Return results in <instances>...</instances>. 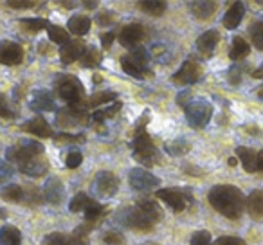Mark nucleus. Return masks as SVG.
Wrapping results in <instances>:
<instances>
[{
	"label": "nucleus",
	"mask_w": 263,
	"mask_h": 245,
	"mask_svg": "<svg viewBox=\"0 0 263 245\" xmlns=\"http://www.w3.org/2000/svg\"><path fill=\"white\" fill-rule=\"evenodd\" d=\"M29 108L34 112H51L56 108L54 98L49 90H36L29 103Z\"/></svg>",
	"instance_id": "16"
},
{
	"label": "nucleus",
	"mask_w": 263,
	"mask_h": 245,
	"mask_svg": "<svg viewBox=\"0 0 263 245\" xmlns=\"http://www.w3.org/2000/svg\"><path fill=\"white\" fill-rule=\"evenodd\" d=\"M20 26H22V29L27 31V33H38V31H42V29H47L51 24L45 18H24V20H20Z\"/></svg>",
	"instance_id": "37"
},
{
	"label": "nucleus",
	"mask_w": 263,
	"mask_h": 245,
	"mask_svg": "<svg viewBox=\"0 0 263 245\" xmlns=\"http://www.w3.org/2000/svg\"><path fill=\"white\" fill-rule=\"evenodd\" d=\"M112 20H114V15H112V13H108V11L99 13V15L96 16V22H98L99 26H108V24H112Z\"/></svg>",
	"instance_id": "51"
},
{
	"label": "nucleus",
	"mask_w": 263,
	"mask_h": 245,
	"mask_svg": "<svg viewBox=\"0 0 263 245\" xmlns=\"http://www.w3.org/2000/svg\"><path fill=\"white\" fill-rule=\"evenodd\" d=\"M60 6H63V8H74V2H60Z\"/></svg>",
	"instance_id": "56"
},
{
	"label": "nucleus",
	"mask_w": 263,
	"mask_h": 245,
	"mask_svg": "<svg viewBox=\"0 0 263 245\" xmlns=\"http://www.w3.org/2000/svg\"><path fill=\"white\" fill-rule=\"evenodd\" d=\"M13 173H15L13 166L0 159V182H6V180H9L13 177Z\"/></svg>",
	"instance_id": "48"
},
{
	"label": "nucleus",
	"mask_w": 263,
	"mask_h": 245,
	"mask_svg": "<svg viewBox=\"0 0 263 245\" xmlns=\"http://www.w3.org/2000/svg\"><path fill=\"white\" fill-rule=\"evenodd\" d=\"M190 245H211V234H209V231H197V233H193Z\"/></svg>",
	"instance_id": "45"
},
{
	"label": "nucleus",
	"mask_w": 263,
	"mask_h": 245,
	"mask_svg": "<svg viewBox=\"0 0 263 245\" xmlns=\"http://www.w3.org/2000/svg\"><path fill=\"white\" fill-rule=\"evenodd\" d=\"M85 49L87 47H85L80 40L67 42V44L62 45V49H60V60H62V63H65V65H70L72 62H76V60H80L81 56H83Z\"/></svg>",
	"instance_id": "17"
},
{
	"label": "nucleus",
	"mask_w": 263,
	"mask_h": 245,
	"mask_svg": "<svg viewBox=\"0 0 263 245\" xmlns=\"http://www.w3.org/2000/svg\"><path fill=\"white\" fill-rule=\"evenodd\" d=\"M54 90L63 101L76 106L85 101V87L81 85L80 78L72 74H60L54 80Z\"/></svg>",
	"instance_id": "2"
},
{
	"label": "nucleus",
	"mask_w": 263,
	"mask_h": 245,
	"mask_svg": "<svg viewBox=\"0 0 263 245\" xmlns=\"http://www.w3.org/2000/svg\"><path fill=\"white\" fill-rule=\"evenodd\" d=\"M164 150H166V154L179 157V155H184V154H187V152L191 150V144L187 143L186 139L179 137V139H173L172 143H166L164 144Z\"/></svg>",
	"instance_id": "30"
},
{
	"label": "nucleus",
	"mask_w": 263,
	"mask_h": 245,
	"mask_svg": "<svg viewBox=\"0 0 263 245\" xmlns=\"http://www.w3.org/2000/svg\"><path fill=\"white\" fill-rule=\"evenodd\" d=\"M83 162V155H81V152L80 150H70L69 154H67V157H65V164H67V168H70V169H76L78 166Z\"/></svg>",
	"instance_id": "43"
},
{
	"label": "nucleus",
	"mask_w": 263,
	"mask_h": 245,
	"mask_svg": "<svg viewBox=\"0 0 263 245\" xmlns=\"http://www.w3.org/2000/svg\"><path fill=\"white\" fill-rule=\"evenodd\" d=\"M22 130H24V132H27V134H33V136H36V137H42V139L54 136L51 125H49L47 121H45L42 116L26 121V123L22 125Z\"/></svg>",
	"instance_id": "15"
},
{
	"label": "nucleus",
	"mask_w": 263,
	"mask_h": 245,
	"mask_svg": "<svg viewBox=\"0 0 263 245\" xmlns=\"http://www.w3.org/2000/svg\"><path fill=\"white\" fill-rule=\"evenodd\" d=\"M190 8H191V13H193L198 20H208L216 13L218 4L213 2V0H200V2H190Z\"/></svg>",
	"instance_id": "23"
},
{
	"label": "nucleus",
	"mask_w": 263,
	"mask_h": 245,
	"mask_svg": "<svg viewBox=\"0 0 263 245\" xmlns=\"http://www.w3.org/2000/svg\"><path fill=\"white\" fill-rule=\"evenodd\" d=\"M130 60L136 65H139L141 69H146L148 65V60H150V54L146 52V49H141V47H136L134 51L130 52Z\"/></svg>",
	"instance_id": "40"
},
{
	"label": "nucleus",
	"mask_w": 263,
	"mask_h": 245,
	"mask_svg": "<svg viewBox=\"0 0 263 245\" xmlns=\"http://www.w3.org/2000/svg\"><path fill=\"white\" fill-rule=\"evenodd\" d=\"M47 34H49V40L52 42V44H62L65 45L67 42H69V33H67L63 27L60 26H49L47 27Z\"/></svg>",
	"instance_id": "39"
},
{
	"label": "nucleus",
	"mask_w": 263,
	"mask_h": 245,
	"mask_svg": "<svg viewBox=\"0 0 263 245\" xmlns=\"http://www.w3.org/2000/svg\"><path fill=\"white\" fill-rule=\"evenodd\" d=\"M114 38H116V34H114V33H106V34H103V36H101V44H103V47L108 49L110 45H112Z\"/></svg>",
	"instance_id": "52"
},
{
	"label": "nucleus",
	"mask_w": 263,
	"mask_h": 245,
	"mask_svg": "<svg viewBox=\"0 0 263 245\" xmlns=\"http://www.w3.org/2000/svg\"><path fill=\"white\" fill-rule=\"evenodd\" d=\"M0 195H2L4 200L15 202V204H18V202H22L24 198H26V191H24L22 186H18V184H9V186H6Z\"/></svg>",
	"instance_id": "31"
},
{
	"label": "nucleus",
	"mask_w": 263,
	"mask_h": 245,
	"mask_svg": "<svg viewBox=\"0 0 263 245\" xmlns=\"http://www.w3.org/2000/svg\"><path fill=\"white\" fill-rule=\"evenodd\" d=\"M103 241H105L106 245H123L124 243V236L119 233V231H106L105 234H103Z\"/></svg>",
	"instance_id": "44"
},
{
	"label": "nucleus",
	"mask_w": 263,
	"mask_h": 245,
	"mask_svg": "<svg viewBox=\"0 0 263 245\" xmlns=\"http://www.w3.org/2000/svg\"><path fill=\"white\" fill-rule=\"evenodd\" d=\"M251 52V45L245 38L241 36H236L233 40V45H231V52H229V58L238 62V60H243L247 58V54Z\"/></svg>",
	"instance_id": "26"
},
{
	"label": "nucleus",
	"mask_w": 263,
	"mask_h": 245,
	"mask_svg": "<svg viewBox=\"0 0 263 245\" xmlns=\"http://www.w3.org/2000/svg\"><path fill=\"white\" fill-rule=\"evenodd\" d=\"M24 60V49L15 42H2L0 44V63L4 65H18Z\"/></svg>",
	"instance_id": "13"
},
{
	"label": "nucleus",
	"mask_w": 263,
	"mask_h": 245,
	"mask_svg": "<svg viewBox=\"0 0 263 245\" xmlns=\"http://www.w3.org/2000/svg\"><path fill=\"white\" fill-rule=\"evenodd\" d=\"M227 162H229V166H236V162H238V161H236V157H231Z\"/></svg>",
	"instance_id": "58"
},
{
	"label": "nucleus",
	"mask_w": 263,
	"mask_h": 245,
	"mask_svg": "<svg viewBox=\"0 0 263 245\" xmlns=\"http://www.w3.org/2000/svg\"><path fill=\"white\" fill-rule=\"evenodd\" d=\"M234 154H236V157L240 159L245 172L247 173L258 172V152H254L252 148H247V146H238Z\"/></svg>",
	"instance_id": "19"
},
{
	"label": "nucleus",
	"mask_w": 263,
	"mask_h": 245,
	"mask_svg": "<svg viewBox=\"0 0 263 245\" xmlns=\"http://www.w3.org/2000/svg\"><path fill=\"white\" fill-rule=\"evenodd\" d=\"M137 205H139V208L143 209V211L146 213V215L150 216V218L154 220L155 223H157L159 220L162 218V209L159 208L157 202L152 200V198H141V200L137 202Z\"/></svg>",
	"instance_id": "28"
},
{
	"label": "nucleus",
	"mask_w": 263,
	"mask_h": 245,
	"mask_svg": "<svg viewBox=\"0 0 263 245\" xmlns=\"http://www.w3.org/2000/svg\"><path fill=\"white\" fill-rule=\"evenodd\" d=\"M8 6L13 9H31L34 8V2L33 0H9Z\"/></svg>",
	"instance_id": "49"
},
{
	"label": "nucleus",
	"mask_w": 263,
	"mask_h": 245,
	"mask_svg": "<svg viewBox=\"0 0 263 245\" xmlns=\"http://www.w3.org/2000/svg\"><path fill=\"white\" fill-rule=\"evenodd\" d=\"M249 34H251V40L254 44V47L263 51V20H258V22L252 24L249 27Z\"/></svg>",
	"instance_id": "38"
},
{
	"label": "nucleus",
	"mask_w": 263,
	"mask_h": 245,
	"mask_svg": "<svg viewBox=\"0 0 263 245\" xmlns=\"http://www.w3.org/2000/svg\"><path fill=\"white\" fill-rule=\"evenodd\" d=\"M0 216H2V218H4V216H6V213H4V209H0Z\"/></svg>",
	"instance_id": "60"
},
{
	"label": "nucleus",
	"mask_w": 263,
	"mask_h": 245,
	"mask_svg": "<svg viewBox=\"0 0 263 245\" xmlns=\"http://www.w3.org/2000/svg\"><path fill=\"white\" fill-rule=\"evenodd\" d=\"M139 8L141 11L148 13L152 16H161L166 11V2H162V0H143V2H139Z\"/></svg>",
	"instance_id": "29"
},
{
	"label": "nucleus",
	"mask_w": 263,
	"mask_h": 245,
	"mask_svg": "<svg viewBox=\"0 0 263 245\" xmlns=\"http://www.w3.org/2000/svg\"><path fill=\"white\" fill-rule=\"evenodd\" d=\"M44 200L49 202L52 205H58L62 204L63 197H65V187H63L62 180L56 179V177H51L47 182L44 184Z\"/></svg>",
	"instance_id": "14"
},
{
	"label": "nucleus",
	"mask_w": 263,
	"mask_h": 245,
	"mask_svg": "<svg viewBox=\"0 0 263 245\" xmlns=\"http://www.w3.org/2000/svg\"><path fill=\"white\" fill-rule=\"evenodd\" d=\"M208 200L220 215L229 220H238L245 209V197L241 190L231 184H220L211 187L208 195Z\"/></svg>",
	"instance_id": "1"
},
{
	"label": "nucleus",
	"mask_w": 263,
	"mask_h": 245,
	"mask_svg": "<svg viewBox=\"0 0 263 245\" xmlns=\"http://www.w3.org/2000/svg\"><path fill=\"white\" fill-rule=\"evenodd\" d=\"M0 117H4V119H15L16 117V112L11 108L4 94H0Z\"/></svg>",
	"instance_id": "42"
},
{
	"label": "nucleus",
	"mask_w": 263,
	"mask_h": 245,
	"mask_svg": "<svg viewBox=\"0 0 263 245\" xmlns=\"http://www.w3.org/2000/svg\"><path fill=\"white\" fill-rule=\"evenodd\" d=\"M258 172H263V150L258 152Z\"/></svg>",
	"instance_id": "54"
},
{
	"label": "nucleus",
	"mask_w": 263,
	"mask_h": 245,
	"mask_svg": "<svg viewBox=\"0 0 263 245\" xmlns=\"http://www.w3.org/2000/svg\"><path fill=\"white\" fill-rule=\"evenodd\" d=\"M245 208H247L249 215L252 218L259 220L263 218V190H254L245 200Z\"/></svg>",
	"instance_id": "22"
},
{
	"label": "nucleus",
	"mask_w": 263,
	"mask_h": 245,
	"mask_svg": "<svg viewBox=\"0 0 263 245\" xmlns=\"http://www.w3.org/2000/svg\"><path fill=\"white\" fill-rule=\"evenodd\" d=\"M22 243V234L16 227L4 225L0 229V245H20Z\"/></svg>",
	"instance_id": "27"
},
{
	"label": "nucleus",
	"mask_w": 263,
	"mask_h": 245,
	"mask_svg": "<svg viewBox=\"0 0 263 245\" xmlns=\"http://www.w3.org/2000/svg\"><path fill=\"white\" fill-rule=\"evenodd\" d=\"M130 179V186L139 193H148V191H155L161 184V179L155 177L154 173L146 172L143 168H134L128 175Z\"/></svg>",
	"instance_id": "9"
},
{
	"label": "nucleus",
	"mask_w": 263,
	"mask_h": 245,
	"mask_svg": "<svg viewBox=\"0 0 263 245\" xmlns=\"http://www.w3.org/2000/svg\"><path fill=\"white\" fill-rule=\"evenodd\" d=\"M92 191L98 197H114L119 191V179L112 172H98L92 182Z\"/></svg>",
	"instance_id": "10"
},
{
	"label": "nucleus",
	"mask_w": 263,
	"mask_h": 245,
	"mask_svg": "<svg viewBox=\"0 0 263 245\" xmlns=\"http://www.w3.org/2000/svg\"><path fill=\"white\" fill-rule=\"evenodd\" d=\"M85 136L81 134H76V136H70V134H60V136L54 137V143L63 144V143H83Z\"/></svg>",
	"instance_id": "46"
},
{
	"label": "nucleus",
	"mask_w": 263,
	"mask_h": 245,
	"mask_svg": "<svg viewBox=\"0 0 263 245\" xmlns=\"http://www.w3.org/2000/svg\"><path fill=\"white\" fill-rule=\"evenodd\" d=\"M144 36V29L141 24L137 22H132L128 26H124L119 33V44L123 47H128V49H136V45L143 40Z\"/></svg>",
	"instance_id": "12"
},
{
	"label": "nucleus",
	"mask_w": 263,
	"mask_h": 245,
	"mask_svg": "<svg viewBox=\"0 0 263 245\" xmlns=\"http://www.w3.org/2000/svg\"><path fill=\"white\" fill-rule=\"evenodd\" d=\"M88 121L87 110L81 105H69L65 108H60L56 112V125L62 128H76V126H85Z\"/></svg>",
	"instance_id": "8"
},
{
	"label": "nucleus",
	"mask_w": 263,
	"mask_h": 245,
	"mask_svg": "<svg viewBox=\"0 0 263 245\" xmlns=\"http://www.w3.org/2000/svg\"><path fill=\"white\" fill-rule=\"evenodd\" d=\"M44 152H45V148L42 143L33 141V139H22L18 144L9 146L8 150H6V157H8V161L16 162L18 166H22V164H26V162L33 161V159L42 157Z\"/></svg>",
	"instance_id": "3"
},
{
	"label": "nucleus",
	"mask_w": 263,
	"mask_h": 245,
	"mask_svg": "<svg viewBox=\"0 0 263 245\" xmlns=\"http://www.w3.org/2000/svg\"><path fill=\"white\" fill-rule=\"evenodd\" d=\"M121 67H123V70L128 76H134V78H137V80H141V78H144L146 74H150V72H146V69H141L139 65H136V63L132 62L130 56H123V58H121Z\"/></svg>",
	"instance_id": "34"
},
{
	"label": "nucleus",
	"mask_w": 263,
	"mask_h": 245,
	"mask_svg": "<svg viewBox=\"0 0 263 245\" xmlns=\"http://www.w3.org/2000/svg\"><path fill=\"white\" fill-rule=\"evenodd\" d=\"M144 245H159V243H144Z\"/></svg>",
	"instance_id": "61"
},
{
	"label": "nucleus",
	"mask_w": 263,
	"mask_h": 245,
	"mask_svg": "<svg viewBox=\"0 0 263 245\" xmlns=\"http://www.w3.org/2000/svg\"><path fill=\"white\" fill-rule=\"evenodd\" d=\"M200 76H202V67L197 62H193V60H187L172 76V81L177 85H193L200 80Z\"/></svg>",
	"instance_id": "11"
},
{
	"label": "nucleus",
	"mask_w": 263,
	"mask_h": 245,
	"mask_svg": "<svg viewBox=\"0 0 263 245\" xmlns=\"http://www.w3.org/2000/svg\"><path fill=\"white\" fill-rule=\"evenodd\" d=\"M105 209H106L105 205H103V204H98V202L94 200V202H92V204L87 208V211H85V220H87V222H92V223H94L96 220H98L99 216H101L103 213H105Z\"/></svg>",
	"instance_id": "41"
},
{
	"label": "nucleus",
	"mask_w": 263,
	"mask_h": 245,
	"mask_svg": "<svg viewBox=\"0 0 263 245\" xmlns=\"http://www.w3.org/2000/svg\"><path fill=\"white\" fill-rule=\"evenodd\" d=\"M116 220L123 227L128 229H136V231H152L155 225V222L139 208V205H132V208H124L117 213Z\"/></svg>",
	"instance_id": "4"
},
{
	"label": "nucleus",
	"mask_w": 263,
	"mask_h": 245,
	"mask_svg": "<svg viewBox=\"0 0 263 245\" xmlns=\"http://www.w3.org/2000/svg\"><path fill=\"white\" fill-rule=\"evenodd\" d=\"M130 148L134 150V159L139 161L141 164L152 166L155 161H157L159 152H157V148H155L154 141H152L150 134H146V130L136 134L134 141L130 143Z\"/></svg>",
	"instance_id": "5"
},
{
	"label": "nucleus",
	"mask_w": 263,
	"mask_h": 245,
	"mask_svg": "<svg viewBox=\"0 0 263 245\" xmlns=\"http://www.w3.org/2000/svg\"><path fill=\"white\" fill-rule=\"evenodd\" d=\"M184 114H186V119L190 123V126H193V128H204L213 117V106L205 99H195V101L187 103V106L184 108Z\"/></svg>",
	"instance_id": "6"
},
{
	"label": "nucleus",
	"mask_w": 263,
	"mask_h": 245,
	"mask_svg": "<svg viewBox=\"0 0 263 245\" xmlns=\"http://www.w3.org/2000/svg\"><path fill=\"white\" fill-rule=\"evenodd\" d=\"M18 168H20V172H22L24 175L36 179V177H42V175H45V173H47L49 162H47V159H45L44 155H42V157L33 159V161L26 162V164L18 166Z\"/></svg>",
	"instance_id": "20"
},
{
	"label": "nucleus",
	"mask_w": 263,
	"mask_h": 245,
	"mask_svg": "<svg viewBox=\"0 0 263 245\" xmlns=\"http://www.w3.org/2000/svg\"><path fill=\"white\" fill-rule=\"evenodd\" d=\"M103 56L101 52L98 51L96 47H87L83 52V56L80 58V63L83 67H87V69H92V67H98L99 63H101Z\"/></svg>",
	"instance_id": "33"
},
{
	"label": "nucleus",
	"mask_w": 263,
	"mask_h": 245,
	"mask_svg": "<svg viewBox=\"0 0 263 245\" xmlns=\"http://www.w3.org/2000/svg\"><path fill=\"white\" fill-rule=\"evenodd\" d=\"M155 197H157L159 200L164 202V204H168L175 213L184 211V209H187L191 204H193V197H191L190 191L179 190V187H164V190H157Z\"/></svg>",
	"instance_id": "7"
},
{
	"label": "nucleus",
	"mask_w": 263,
	"mask_h": 245,
	"mask_svg": "<svg viewBox=\"0 0 263 245\" xmlns=\"http://www.w3.org/2000/svg\"><path fill=\"white\" fill-rule=\"evenodd\" d=\"M243 15H245L243 2H233V4L229 6V9L226 11V15H223V27L229 31L236 29V27L240 26L241 18H243Z\"/></svg>",
	"instance_id": "18"
},
{
	"label": "nucleus",
	"mask_w": 263,
	"mask_h": 245,
	"mask_svg": "<svg viewBox=\"0 0 263 245\" xmlns=\"http://www.w3.org/2000/svg\"><path fill=\"white\" fill-rule=\"evenodd\" d=\"M83 6H85V8H88V9H96V8H99L98 2H83Z\"/></svg>",
	"instance_id": "55"
},
{
	"label": "nucleus",
	"mask_w": 263,
	"mask_h": 245,
	"mask_svg": "<svg viewBox=\"0 0 263 245\" xmlns=\"http://www.w3.org/2000/svg\"><path fill=\"white\" fill-rule=\"evenodd\" d=\"M211 245H245V241L238 236H220Z\"/></svg>",
	"instance_id": "47"
},
{
	"label": "nucleus",
	"mask_w": 263,
	"mask_h": 245,
	"mask_svg": "<svg viewBox=\"0 0 263 245\" xmlns=\"http://www.w3.org/2000/svg\"><path fill=\"white\" fill-rule=\"evenodd\" d=\"M121 106H123V105H121L119 101H116L112 106H106V108H103V110H96V112L92 114V119H94L96 123H99V125H101L103 121L116 117V116H117V112L121 110Z\"/></svg>",
	"instance_id": "36"
},
{
	"label": "nucleus",
	"mask_w": 263,
	"mask_h": 245,
	"mask_svg": "<svg viewBox=\"0 0 263 245\" xmlns=\"http://www.w3.org/2000/svg\"><path fill=\"white\" fill-rule=\"evenodd\" d=\"M251 76L254 78V80H259V78H263V63L259 65L258 70H254V72H251Z\"/></svg>",
	"instance_id": "53"
},
{
	"label": "nucleus",
	"mask_w": 263,
	"mask_h": 245,
	"mask_svg": "<svg viewBox=\"0 0 263 245\" xmlns=\"http://www.w3.org/2000/svg\"><path fill=\"white\" fill-rule=\"evenodd\" d=\"M220 42V34L216 29H209L205 33H202L197 40V49L202 52V54H211L215 51V47Z\"/></svg>",
	"instance_id": "21"
},
{
	"label": "nucleus",
	"mask_w": 263,
	"mask_h": 245,
	"mask_svg": "<svg viewBox=\"0 0 263 245\" xmlns=\"http://www.w3.org/2000/svg\"><path fill=\"white\" fill-rule=\"evenodd\" d=\"M103 81V76H98V74H94V83L98 85V83H101Z\"/></svg>",
	"instance_id": "57"
},
{
	"label": "nucleus",
	"mask_w": 263,
	"mask_h": 245,
	"mask_svg": "<svg viewBox=\"0 0 263 245\" xmlns=\"http://www.w3.org/2000/svg\"><path fill=\"white\" fill-rule=\"evenodd\" d=\"M42 245H76L72 234L65 233H51L42 240Z\"/></svg>",
	"instance_id": "32"
},
{
	"label": "nucleus",
	"mask_w": 263,
	"mask_h": 245,
	"mask_svg": "<svg viewBox=\"0 0 263 245\" xmlns=\"http://www.w3.org/2000/svg\"><path fill=\"white\" fill-rule=\"evenodd\" d=\"M229 81L233 85H238L241 81V69L240 67H231V70H229Z\"/></svg>",
	"instance_id": "50"
},
{
	"label": "nucleus",
	"mask_w": 263,
	"mask_h": 245,
	"mask_svg": "<svg viewBox=\"0 0 263 245\" xmlns=\"http://www.w3.org/2000/svg\"><path fill=\"white\" fill-rule=\"evenodd\" d=\"M90 18L85 15H74L70 16V20L67 22V27H69V31L72 34H76V36H85V34L90 31Z\"/></svg>",
	"instance_id": "24"
},
{
	"label": "nucleus",
	"mask_w": 263,
	"mask_h": 245,
	"mask_svg": "<svg viewBox=\"0 0 263 245\" xmlns=\"http://www.w3.org/2000/svg\"><path fill=\"white\" fill-rule=\"evenodd\" d=\"M117 99V94L112 90H103V92H96V94H92L90 98L87 99V101L81 103V106L83 108H98L99 105H103V103H108V101H116Z\"/></svg>",
	"instance_id": "25"
},
{
	"label": "nucleus",
	"mask_w": 263,
	"mask_h": 245,
	"mask_svg": "<svg viewBox=\"0 0 263 245\" xmlns=\"http://www.w3.org/2000/svg\"><path fill=\"white\" fill-rule=\"evenodd\" d=\"M92 202H94V200H92V198L88 197L87 193H78V195H74L72 200H70L69 209L72 213H85Z\"/></svg>",
	"instance_id": "35"
},
{
	"label": "nucleus",
	"mask_w": 263,
	"mask_h": 245,
	"mask_svg": "<svg viewBox=\"0 0 263 245\" xmlns=\"http://www.w3.org/2000/svg\"><path fill=\"white\" fill-rule=\"evenodd\" d=\"M258 98H261V99H263V87H259V88H258Z\"/></svg>",
	"instance_id": "59"
}]
</instances>
